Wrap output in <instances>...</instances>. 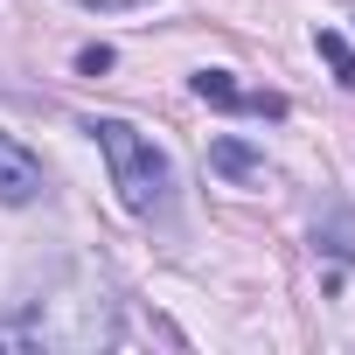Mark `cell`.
<instances>
[{
    "label": "cell",
    "mask_w": 355,
    "mask_h": 355,
    "mask_svg": "<svg viewBox=\"0 0 355 355\" xmlns=\"http://www.w3.org/2000/svg\"><path fill=\"white\" fill-rule=\"evenodd\" d=\"M84 132L98 139V153H105V167H112V189H119V202H125L132 216H153V209L167 202V189H174L167 153H160V146H153L139 125H125V119H91Z\"/></svg>",
    "instance_id": "cell-1"
},
{
    "label": "cell",
    "mask_w": 355,
    "mask_h": 355,
    "mask_svg": "<svg viewBox=\"0 0 355 355\" xmlns=\"http://www.w3.org/2000/svg\"><path fill=\"white\" fill-rule=\"evenodd\" d=\"M196 98L202 105H223V112H251V119H286V98L279 91H244L230 70H202L196 77Z\"/></svg>",
    "instance_id": "cell-2"
},
{
    "label": "cell",
    "mask_w": 355,
    "mask_h": 355,
    "mask_svg": "<svg viewBox=\"0 0 355 355\" xmlns=\"http://www.w3.org/2000/svg\"><path fill=\"white\" fill-rule=\"evenodd\" d=\"M35 196H42V160H35L21 139L0 132V202H8V209H28Z\"/></svg>",
    "instance_id": "cell-3"
},
{
    "label": "cell",
    "mask_w": 355,
    "mask_h": 355,
    "mask_svg": "<svg viewBox=\"0 0 355 355\" xmlns=\"http://www.w3.org/2000/svg\"><path fill=\"white\" fill-rule=\"evenodd\" d=\"M209 167H223V174H237V182H244V174H265V160L244 146V139H216L209 146Z\"/></svg>",
    "instance_id": "cell-4"
},
{
    "label": "cell",
    "mask_w": 355,
    "mask_h": 355,
    "mask_svg": "<svg viewBox=\"0 0 355 355\" xmlns=\"http://www.w3.org/2000/svg\"><path fill=\"white\" fill-rule=\"evenodd\" d=\"M320 56L341 70V84H355V56H348V42H341V35H320Z\"/></svg>",
    "instance_id": "cell-5"
},
{
    "label": "cell",
    "mask_w": 355,
    "mask_h": 355,
    "mask_svg": "<svg viewBox=\"0 0 355 355\" xmlns=\"http://www.w3.org/2000/svg\"><path fill=\"white\" fill-rule=\"evenodd\" d=\"M77 8H98V15H119V8H146V0H77Z\"/></svg>",
    "instance_id": "cell-6"
}]
</instances>
